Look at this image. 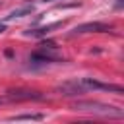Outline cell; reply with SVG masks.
Segmentation results:
<instances>
[{
  "label": "cell",
  "mask_w": 124,
  "mask_h": 124,
  "mask_svg": "<svg viewBox=\"0 0 124 124\" xmlns=\"http://www.w3.org/2000/svg\"><path fill=\"white\" fill-rule=\"evenodd\" d=\"M6 99L19 103V101H43L45 97L35 89H10L6 93Z\"/></svg>",
  "instance_id": "obj_2"
},
{
  "label": "cell",
  "mask_w": 124,
  "mask_h": 124,
  "mask_svg": "<svg viewBox=\"0 0 124 124\" xmlns=\"http://www.w3.org/2000/svg\"><path fill=\"white\" fill-rule=\"evenodd\" d=\"M2 103H4V99H0V105H2Z\"/></svg>",
  "instance_id": "obj_8"
},
{
  "label": "cell",
  "mask_w": 124,
  "mask_h": 124,
  "mask_svg": "<svg viewBox=\"0 0 124 124\" xmlns=\"http://www.w3.org/2000/svg\"><path fill=\"white\" fill-rule=\"evenodd\" d=\"M70 108L78 110V112H87V114H93V116H108V118H122L124 116V110L120 107L107 105V103H101V101H89V99L74 101L70 105Z\"/></svg>",
  "instance_id": "obj_1"
},
{
  "label": "cell",
  "mask_w": 124,
  "mask_h": 124,
  "mask_svg": "<svg viewBox=\"0 0 124 124\" xmlns=\"http://www.w3.org/2000/svg\"><path fill=\"white\" fill-rule=\"evenodd\" d=\"M112 31V25H107V23H101V21H87V23H81L78 27H74L72 35H83V33H108Z\"/></svg>",
  "instance_id": "obj_3"
},
{
  "label": "cell",
  "mask_w": 124,
  "mask_h": 124,
  "mask_svg": "<svg viewBox=\"0 0 124 124\" xmlns=\"http://www.w3.org/2000/svg\"><path fill=\"white\" fill-rule=\"evenodd\" d=\"M62 25H64V21H54V23L43 25V27H39V29H29L25 35H29V37H45V35L52 33L54 29H58V27H62Z\"/></svg>",
  "instance_id": "obj_4"
},
{
  "label": "cell",
  "mask_w": 124,
  "mask_h": 124,
  "mask_svg": "<svg viewBox=\"0 0 124 124\" xmlns=\"http://www.w3.org/2000/svg\"><path fill=\"white\" fill-rule=\"evenodd\" d=\"M43 2H50V0H43Z\"/></svg>",
  "instance_id": "obj_9"
},
{
  "label": "cell",
  "mask_w": 124,
  "mask_h": 124,
  "mask_svg": "<svg viewBox=\"0 0 124 124\" xmlns=\"http://www.w3.org/2000/svg\"><path fill=\"white\" fill-rule=\"evenodd\" d=\"M45 116L41 114V112H27V114H16V116H12L10 120H43Z\"/></svg>",
  "instance_id": "obj_6"
},
{
  "label": "cell",
  "mask_w": 124,
  "mask_h": 124,
  "mask_svg": "<svg viewBox=\"0 0 124 124\" xmlns=\"http://www.w3.org/2000/svg\"><path fill=\"white\" fill-rule=\"evenodd\" d=\"M31 12H33V6H31V4H25V6H21V8L12 10V12L6 16V21H10V19H17V17H23V16H29Z\"/></svg>",
  "instance_id": "obj_5"
},
{
  "label": "cell",
  "mask_w": 124,
  "mask_h": 124,
  "mask_svg": "<svg viewBox=\"0 0 124 124\" xmlns=\"http://www.w3.org/2000/svg\"><path fill=\"white\" fill-rule=\"evenodd\" d=\"M4 31H6V25H4V23H0V35H2Z\"/></svg>",
  "instance_id": "obj_7"
}]
</instances>
